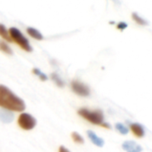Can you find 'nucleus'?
<instances>
[{
  "mask_svg": "<svg viewBox=\"0 0 152 152\" xmlns=\"http://www.w3.org/2000/svg\"><path fill=\"white\" fill-rule=\"evenodd\" d=\"M130 128L134 134V135L138 138H142L145 135L144 127L139 123H132L130 124Z\"/></svg>",
  "mask_w": 152,
  "mask_h": 152,
  "instance_id": "nucleus-8",
  "label": "nucleus"
},
{
  "mask_svg": "<svg viewBox=\"0 0 152 152\" xmlns=\"http://www.w3.org/2000/svg\"><path fill=\"white\" fill-rule=\"evenodd\" d=\"M9 35L12 38V41H14L15 43H17L23 50L27 51V52H32V47L28 42V40L27 39V37H25L23 36V34L20 32V30L15 27H12L9 29Z\"/></svg>",
  "mask_w": 152,
  "mask_h": 152,
  "instance_id": "nucleus-3",
  "label": "nucleus"
},
{
  "mask_svg": "<svg viewBox=\"0 0 152 152\" xmlns=\"http://www.w3.org/2000/svg\"><path fill=\"white\" fill-rule=\"evenodd\" d=\"M14 119V114L12 111L5 110V109H0V121L4 124H10Z\"/></svg>",
  "mask_w": 152,
  "mask_h": 152,
  "instance_id": "nucleus-7",
  "label": "nucleus"
},
{
  "mask_svg": "<svg viewBox=\"0 0 152 152\" xmlns=\"http://www.w3.org/2000/svg\"><path fill=\"white\" fill-rule=\"evenodd\" d=\"M126 28H127V24L126 22H124V21H121V22H119L118 24V28L120 29V30H124Z\"/></svg>",
  "mask_w": 152,
  "mask_h": 152,
  "instance_id": "nucleus-18",
  "label": "nucleus"
},
{
  "mask_svg": "<svg viewBox=\"0 0 152 152\" xmlns=\"http://www.w3.org/2000/svg\"><path fill=\"white\" fill-rule=\"evenodd\" d=\"M33 72H34V74H36L42 81L47 80V76H46L45 73H43L40 69H33Z\"/></svg>",
  "mask_w": 152,
  "mask_h": 152,
  "instance_id": "nucleus-17",
  "label": "nucleus"
},
{
  "mask_svg": "<svg viewBox=\"0 0 152 152\" xmlns=\"http://www.w3.org/2000/svg\"><path fill=\"white\" fill-rule=\"evenodd\" d=\"M116 128H117V130H118L121 134H127L128 132H129V129H128L125 125H123V124H121V123L116 124Z\"/></svg>",
  "mask_w": 152,
  "mask_h": 152,
  "instance_id": "nucleus-15",
  "label": "nucleus"
},
{
  "mask_svg": "<svg viewBox=\"0 0 152 152\" xmlns=\"http://www.w3.org/2000/svg\"><path fill=\"white\" fill-rule=\"evenodd\" d=\"M59 152H70L67 148H65L64 146H61L59 149Z\"/></svg>",
  "mask_w": 152,
  "mask_h": 152,
  "instance_id": "nucleus-19",
  "label": "nucleus"
},
{
  "mask_svg": "<svg viewBox=\"0 0 152 152\" xmlns=\"http://www.w3.org/2000/svg\"><path fill=\"white\" fill-rule=\"evenodd\" d=\"M0 107L11 111H23L26 104L8 87L0 85Z\"/></svg>",
  "mask_w": 152,
  "mask_h": 152,
  "instance_id": "nucleus-1",
  "label": "nucleus"
},
{
  "mask_svg": "<svg viewBox=\"0 0 152 152\" xmlns=\"http://www.w3.org/2000/svg\"><path fill=\"white\" fill-rule=\"evenodd\" d=\"M27 32H28V34L30 37H33V38H35V39L42 40V39L44 38L43 35H42V34H41L37 29H36L35 28L28 27V28H27Z\"/></svg>",
  "mask_w": 152,
  "mask_h": 152,
  "instance_id": "nucleus-10",
  "label": "nucleus"
},
{
  "mask_svg": "<svg viewBox=\"0 0 152 152\" xmlns=\"http://www.w3.org/2000/svg\"><path fill=\"white\" fill-rule=\"evenodd\" d=\"M0 36L4 39H5L6 41H8V42H12V41L11 37H10V35H9V31L6 29L5 26L4 24H2V23H0Z\"/></svg>",
  "mask_w": 152,
  "mask_h": 152,
  "instance_id": "nucleus-11",
  "label": "nucleus"
},
{
  "mask_svg": "<svg viewBox=\"0 0 152 152\" xmlns=\"http://www.w3.org/2000/svg\"><path fill=\"white\" fill-rule=\"evenodd\" d=\"M102 126H103V127H106V128H110V127H111V126H110V124L106 123V122H104V123L102 125Z\"/></svg>",
  "mask_w": 152,
  "mask_h": 152,
  "instance_id": "nucleus-20",
  "label": "nucleus"
},
{
  "mask_svg": "<svg viewBox=\"0 0 152 152\" xmlns=\"http://www.w3.org/2000/svg\"><path fill=\"white\" fill-rule=\"evenodd\" d=\"M51 78L53 79V81L56 84L57 86L59 87H63L64 86V82L63 80L60 77V76L56 73H53L51 74Z\"/></svg>",
  "mask_w": 152,
  "mask_h": 152,
  "instance_id": "nucleus-14",
  "label": "nucleus"
},
{
  "mask_svg": "<svg viewBox=\"0 0 152 152\" xmlns=\"http://www.w3.org/2000/svg\"><path fill=\"white\" fill-rule=\"evenodd\" d=\"M71 137H72V139L74 140V142H76L77 143L83 144V143L85 142L84 138H83L78 133H77V132H73V133L71 134Z\"/></svg>",
  "mask_w": 152,
  "mask_h": 152,
  "instance_id": "nucleus-16",
  "label": "nucleus"
},
{
  "mask_svg": "<svg viewBox=\"0 0 152 152\" xmlns=\"http://www.w3.org/2000/svg\"><path fill=\"white\" fill-rule=\"evenodd\" d=\"M78 114L83 118L86 119L92 124L102 126L104 121V116L102 110H90L86 108H81L78 110Z\"/></svg>",
  "mask_w": 152,
  "mask_h": 152,
  "instance_id": "nucleus-2",
  "label": "nucleus"
},
{
  "mask_svg": "<svg viewBox=\"0 0 152 152\" xmlns=\"http://www.w3.org/2000/svg\"><path fill=\"white\" fill-rule=\"evenodd\" d=\"M123 150L126 152H142V148L134 141H126L122 144Z\"/></svg>",
  "mask_w": 152,
  "mask_h": 152,
  "instance_id": "nucleus-6",
  "label": "nucleus"
},
{
  "mask_svg": "<svg viewBox=\"0 0 152 152\" xmlns=\"http://www.w3.org/2000/svg\"><path fill=\"white\" fill-rule=\"evenodd\" d=\"M133 19L134 20L135 22H137V23L140 24V25H142V26H147V25H149V21L146 20H144L143 18H142V17H141L138 13H136V12H134V13H133Z\"/></svg>",
  "mask_w": 152,
  "mask_h": 152,
  "instance_id": "nucleus-13",
  "label": "nucleus"
},
{
  "mask_svg": "<svg viewBox=\"0 0 152 152\" xmlns=\"http://www.w3.org/2000/svg\"><path fill=\"white\" fill-rule=\"evenodd\" d=\"M71 88L79 96L83 97H87L90 95V88L84 83L77 81V80H73L71 82Z\"/></svg>",
  "mask_w": 152,
  "mask_h": 152,
  "instance_id": "nucleus-5",
  "label": "nucleus"
},
{
  "mask_svg": "<svg viewBox=\"0 0 152 152\" xmlns=\"http://www.w3.org/2000/svg\"><path fill=\"white\" fill-rule=\"evenodd\" d=\"M0 51L8 54V55H12L13 54V52L12 50L11 49V47L4 41H1L0 40Z\"/></svg>",
  "mask_w": 152,
  "mask_h": 152,
  "instance_id": "nucleus-12",
  "label": "nucleus"
},
{
  "mask_svg": "<svg viewBox=\"0 0 152 152\" xmlns=\"http://www.w3.org/2000/svg\"><path fill=\"white\" fill-rule=\"evenodd\" d=\"M87 135H88L89 139L91 140V142L94 145H96L98 147H103V145H104V140L102 139V138H100V137H98L94 132L89 130V131H87Z\"/></svg>",
  "mask_w": 152,
  "mask_h": 152,
  "instance_id": "nucleus-9",
  "label": "nucleus"
},
{
  "mask_svg": "<svg viewBox=\"0 0 152 152\" xmlns=\"http://www.w3.org/2000/svg\"><path fill=\"white\" fill-rule=\"evenodd\" d=\"M19 126L24 130H31L37 125V120L28 113H22L18 118Z\"/></svg>",
  "mask_w": 152,
  "mask_h": 152,
  "instance_id": "nucleus-4",
  "label": "nucleus"
}]
</instances>
